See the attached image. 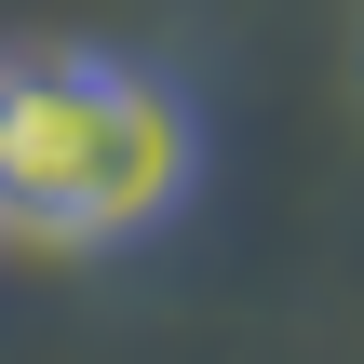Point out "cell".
<instances>
[{
	"label": "cell",
	"mask_w": 364,
	"mask_h": 364,
	"mask_svg": "<svg viewBox=\"0 0 364 364\" xmlns=\"http://www.w3.org/2000/svg\"><path fill=\"white\" fill-rule=\"evenodd\" d=\"M189 108L176 81L122 68V54H0V216L54 230V243H135L189 203Z\"/></svg>",
	"instance_id": "1"
},
{
	"label": "cell",
	"mask_w": 364,
	"mask_h": 364,
	"mask_svg": "<svg viewBox=\"0 0 364 364\" xmlns=\"http://www.w3.org/2000/svg\"><path fill=\"white\" fill-rule=\"evenodd\" d=\"M0 230H14V216H0Z\"/></svg>",
	"instance_id": "2"
}]
</instances>
